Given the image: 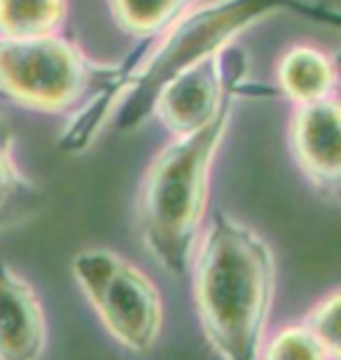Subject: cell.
I'll return each instance as SVG.
<instances>
[{
	"label": "cell",
	"mask_w": 341,
	"mask_h": 360,
	"mask_svg": "<svg viewBox=\"0 0 341 360\" xmlns=\"http://www.w3.org/2000/svg\"><path fill=\"white\" fill-rule=\"evenodd\" d=\"M231 91L222 77V49L208 59L185 68L162 87L155 103V112L173 139H183L220 112Z\"/></svg>",
	"instance_id": "obj_6"
},
{
	"label": "cell",
	"mask_w": 341,
	"mask_h": 360,
	"mask_svg": "<svg viewBox=\"0 0 341 360\" xmlns=\"http://www.w3.org/2000/svg\"><path fill=\"white\" fill-rule=\"evenodd\" d=\"M192 297L220 360H259L276 300L271 246L245 222L215 213L192 257Z\"/></svg>",
	"instance_id": "obj_1"
},
{
	"label": "cell",
	"mask_w": 341,
	"mask_h": 360,
	"mask_svg": "<svg viewBox=\"0 0 341 360\" xmlns=\"http://www.w3.org/2000/svg\"><path fill=\"white\" fill-rule=\"evenodd\" d=\"M75 45L56 38L0 35V91L38 110H66L98 77Z\"/></svg>",
	"instance_id": "obj_5"
},
{
	"label": "cell",
	"mask_w": 341,
	"mask_h": 360,
	"mask_svg": "<svg viewBox=\"0 0 341 360\" xmlns=\"http://www.w3.org/2000/svg\"><path fill=\"white\" fill-rule=\"evenodd\" d=\"M335 82L337 66L316 47H290L278 63L281 91L297 105L328 98Z\"/></svg>",
	"instance_id": "obj_9"
},
{
	"label": "cell",
	"mask_w": 341,
	"mask_h": 360,
	"mask_svg": "<svg viewBox=\"0 0 341 360\" xmlns=\"http://www.w3.org/2000/svg\"><path fill=\"white\" fill-rule=\"evenodd\" d=\"M304 323L328 351L330 360H341V288L318 300L309 309Z\"/></svg>",
	"instance_id": "obj_14"
},
{
	"label": "cell",
	"mask_w": 341,
	"mask_h": 360,
	"mask_svg": "<svg viewBox=\"0 0 341 360\" xmlns=\"http://www.w3.org/2000/svg\"><path fill=\"white\" fill-rule=\"evenodd\" d=\"M66 19V0H0V35L40 38L54 35Z\"/></svg>",
	"instance_id": "obj_11"
},
{
	"label": "cell",
	"mask_w": 341,
	"mask_h": 360,
	"mask_svg": "<svg viewBox=\"0 0 341 360\" xmlns=\"http://www.w3.org/2000/svg\"><path fill=\"white\" fill-rule=\"evenodd\" d=\"M276 10H290L314 21L341 26V12L304 0H213L204 7H197L187 17H178L169 38L159 45L141 70L129 77L124 84L129 96L117 115V124L122 129L138 127L150 112H155L157 96L166 82L185 68L217 54L238 31Z\"/></svg>",
	"instance_id": "obj_3"
},
{
	"label": "cell",
	"mask_w": 341,
	"mask_h": 360,
	"mask_svg": "<svg viewBox=\"0 0 341 360\" xmlns=\"http://www.w3.org/2000/svg\"><path fill=\"white\" fill-rule=\"evenodd\" d=\"M231 117V94L204 129L173 139L145 171L136 197L138 239L171 276L190 274L204 234L208 180Z\"/></svg>",
	"instance_id": "obj_2"
},
{
	"label": "cell",
	"mask_w": 341,
	"mask_h": 360,
	"mask_svg": "<svg viewBox=\"0 0 341 360\" xmlns=\"http://www.w3.org/2000/svg\"><path fill=\"white\" fill-rule=\"evenodd\" d=\"M42 192L12 157V131L0 120V232L33 220L42 208Z\"/></svg>",
	"instance_id": "obj_10"
},
{
	"label": "cell",
	"mask_w": 341,
	"mask_h": 360,
	"mask_svg": "<svg viewBox=\"0 0 341 360\" xmlns=\"http://www.w3.org/2000/svg\"><path fill=\"white\" fill-rule=\"evenodd\" d=\"M70 271L101 326L122 349L143 356L157 347L164 302L148 274L108 248L79 250Z\"/></svg>",
	"instance_id": "obj_4"
},
{
	"label": "cell",
	"mask_w": 341,
	"mask_h": 360,
	"mask_svg": "<svg viewBox=\"0 0 341 360\" xmlns=\"http://www.w3.org/2000/svg\"><path fill=\"white\" fill-rule=\"evenodd\" d=\"M47 342L49 328L40 295L0 260V360H42Z\"/></svg>",
	"instance_id": "obj_8"
},
{
	"label": "cell",
	"mask_w": 341,
	"mask_h": 360,
	"mask_svg": "<svg viewBox=\"0 0 341 360\" xmlns=\"http://www.w3.org/2000/svg\"><path fill=\"white\" fill-rule=\"evenodd\" d=\"M190 0H110L115 21L127 33L152 35L173 26Z\"/></svg>",
	"instance_id": "obj_12"
},
{
	"label": "cell",
	"mask_w": 341,
	"mask_h": 360,
	"mask_svg": "<svg viewBox=\"0 0 341 360\" xmlns=\"http://www.w3.org/2000/svg\"><path fill=\"white\" fill-rule=\"evenodd\" d=\"M290 146L302 174L325 194H341V103L321 98L297 105Z\"/></svg>",
	"instance_id": "obj_7"
},
{
	"label": "cell",
	"mask_w": 341,
	"mask_h": 360,
	"mask_svg": "<svg viewBox=\"0 0 341 360\" xmlns=\"http://www.w3.org/2000/svg\"><path fill=\"white\" fill-rule=\"evenodd\" d=\"M259 360H330V356L307 323L297 321L266 335Z\"/></svg>",
	"instance_id": "obj_13"
}]
</instances>
